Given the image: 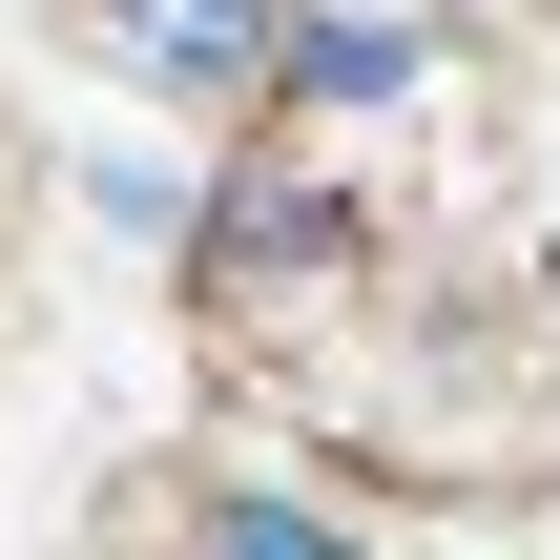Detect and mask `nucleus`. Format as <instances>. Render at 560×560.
Returning a JSON list of instances; mask_svg holds the SVG:
<instances>
[{
  "label": "nucleus",
  "instance_id": "obj_4",
  "mask_svg": "<svg viewBox=\"0 0 560 560\" xmlns=\"http://www.w3.org/2000/svg\"><path fill=\"white\" fill-rule=\"evenodd\" d=\"M187 560H374V540H353L332 499H270V478H249V499H208V520H187Z\"/></svg>",
  "mask_w": 560,
  "mask_h": 560
},
{
  "label": "nucleus",
  "instance_id": "obj_3",
  "mask_svg": "<svg viewBox=\"0 0 560 560\" xmlns=\"http://www.w3.org/2000/svg\"><path fill=\"white\" fill-rule=\"evenodd\" d=\"M416 62H436V21H395V0H312V21L270 42V104H291V125H374V104H416Z\"/></svg>",
  "mask_w": 560,
  "mask_h": 560
},
{
  "label": "nucleus",
  "instance_id": "obj_2",
  "mask_svg": "<svg viewBox=\"0 0 560 560\" xmlns=\"http://www.w3.org/2000/svg\"><path fill=\"white\" fill-rule=\"evenodd\" d=\"M270 42H291L270 0H125V21H104V62H125L145 104H270Z\"/></svg>",
  "mask_w": 560,
  "mask_h": 560
},
{
  "label": "nucleus",
  "instance_id": "obj_1",
  "mask_svg": "<svg viewBox=\"0 0 560 560\" xmlns=\"http://www.w3.org/2000/svg\"><path fill=\"white\" fill-rule=\"evenodd\" d=\"M353 270H374V208H353L332 166H291V145H249V166L187 208V291H208L229 332H332Z\"/></svg>",
  "mask_w": 560,
  "mask_h": 560
}]
</instances>
